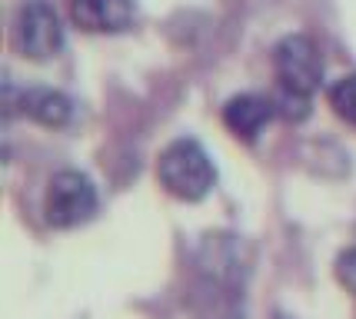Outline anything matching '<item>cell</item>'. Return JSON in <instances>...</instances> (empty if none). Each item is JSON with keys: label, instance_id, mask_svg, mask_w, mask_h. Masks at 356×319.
<instances>
[{"label": "cell", "instance_id": "6da1fadb", "mask_svg": "<svg viewBox=\"0 0 356 319\" xmlns=\"http://www.w3.org/2000/svg\"><path fill=\"white\" fill-rule=\"evenodd\" d=\"M200 293L210 303L207 319H240V300L247 283V250L230 233H207L197 250Z\"/></svg>", "mask_w": 356, "mask_h": 319}, {"label": "cell", "instance_id": "7a4b0ae2", "mask_svg": "<svg viewBox=\"0 0 356 319\" xmlns=\"http://www.w3.org/2000/svg\"><path fill=\"white\" fill-rule=\"evenodd\" d=\"M156 180L170 197L184 199V203H200L213 190L217 170H213L210 153L197 140L180 137L167 143L156 156Z\"/></svg>", "mask_w": 356, "mask_h": 319}, {"label": "cell", "instance_id": "3957f363", "mask_svg": "<svg viewBox=\"0 0 356 319\" xmlns=\"http://www.w3.org/2000/svg\"><path fill=\"white\" fill-rule=\"evenodd\" d=\"M44 213L47 223L57 229H74L80 223H87L97 213V186H93V180L80 170H60L47 186Z\"/></svg>", "mask_w": 356, "mask_h": 319}, {"label": "cell", "instance_id": "277c9868", "mask_svg": "<svg viewBox=\"0 0 356 319\" xmlns=\"http://www.w3.org/2000/svg\"><path fill=\"white\" fill-rule=\"evenodd\" d=\"M273 70L283 90L313 97V90L323 80V57L320 47L307 33H286L277 47H273Z\"/></svg>", "mask_w": 356, "mask_h": 319}, {"label": "cell", "instance_id": "5b68a950", "mask_svg": "<svg viewBox=\"0 0 356 319\" xmlns=\"http://www.w3.org/2000/svg\"><path fill=\"white\" fill-rule=\"evenodd\" d=\"M14 40L24 57L31 60H50L63 50V24L60 14L54 10V3L47 0H27L17 10Z\"/></svg>", "mask_w": 356, "mask_h": 319}, {"label": "cell", "instance_id": "8992f818", "mask_svg": "<svg viewBox=\"0 0 356 319\" xmlns=\"http://www.w3.org/2000/svg\"><path fill=\"white\" fill-rule=\"evenodd\" d=\"M70 20L87 33H120L137 20V0H70Z\"/></svg>", "mask_w": 356, "mask_h": 319}, {"label": "cell", "instance_id": "52a82bcc", "mask_svg": "<svg viewBox=\"0 0 356 319\" xmlns=\"http://www.w3.org/2000/svg\"><path fill=\"white\" fill-rule=\"evenodd\" d=\"M273 113H277L273 100H266L260 93H236L223 106V123H227V130H230L233 137L257 140Z\"/></svg>", "mask_w": 356, "mask_h": 319}, {"label": "cell", "instance_id": "ba28073f", "mask_svg": "<svg viewBox=\"0 0 356 319\" xmlns=\"http://www.w3.org/2000/svg\"><path fill=\"white\" fill-rule=\"evenodd\" d=\"M20 110L31 117V120L44 123V126H63L74 117V104L70 97L60 90H50V87H37V90H24L20 97Z\"/></svg>", "mask_w": 356, "mask_h": 319}, {"label": "cell", "instance_id": "9c48e42d", "mask_svg": "<svg viewBox=\"0 0 356 319\" xmlns=\"http://www.w3.org/2000/svg\"><path fill=\"white\" fill-rule=\"evenodd\" d=\"M330 106L340 120L353 123L356 126V74L340 76L333 87H330Z\"/></svg>", "mask_w": 356, "mask_h": 319}, {"label": "cell", "instance_id": "30bf717a", "mask_svg": "<svg viewBox=\"0 0 356 319\" xmlns=\"http://www.w3.org/2000/svg\"><path fill=\"white\" fill-rule=\"evenodd\" d=\"M277 113H283L286 120H303V117H310V97H303V93H293V90H277Z\"/></svg>", "mask_w": 356, "mask_h": 319}, {"label": "cell", "instance_id": "8fae6325", "mask_svg": "<svg viewBox=\"0 0 356 319\" xmlns=\"http://www.w3.org/2000/svg\"><path fill=\"white\" fill-rule=\"evenodd\" d=\"M337 279H340V286L346 293L356 296V246L343 250L340 256H337Z\"/></svg>", "mask_w": 356, "mask_h": 319}]
</instances>
